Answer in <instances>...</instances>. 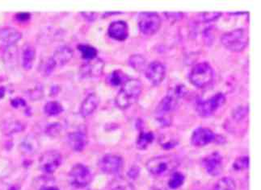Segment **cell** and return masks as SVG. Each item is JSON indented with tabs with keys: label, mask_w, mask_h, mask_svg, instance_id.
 <instances>
[{
	"label": "cell",
	"mask_w": 261,
	"mask_h": 190,
	"mask_svg": "<svg viewBox=\"0 0 261 190\" xmlns=\"http://www.w3.org/2000/svg\"><path fill=\"white\" fill-rule=\"evenodd\" d=\"M5 93H6V89L4 86H0V100L5 96Z\"/></svg>",
	"instance_id": "obj_40"
},
{
	"label": "cell",
	"mask_w": 261,
	"mask_h": 190,
	"mask_svg": "<svg viewBox=\"0 0 261 190\" xmlns=\"http://www.w3.org/2000/svg\"><path fill=\"white\" fill-rule=\"evenodd\" d=\"M43 190H59V188H56V187H46Z\"/></svg>",
	"instance_id": "obj_41"
},
{
	"label": "cell",
	"mask_w": 261,
	"mask_h": 190,
	"mask_svg": "<svg viewBox=\"0 0 261 190\" xmlns=\"http://www.w3.org/2000/svg\"><path fill=\"white\" fill-rule=\"evenodd\" d=\"M214 78L215 70L206 61L195 65L189 74V81L192 85L199 89H203L211 85Z\"/></svg>",
	"instance_id": "obj_5"
},
{
	"label": "cell",
	"mask_w": 261,
	"mask_h": 190,
	"mask_svg": "<svg viewBox=\"0 0 261 190\" xmlns=\"http://www.w3.org/2000/svg\"><path fill=\"white\" fill-rule=\"evenodd\" d=\"M150 190H165V189H164V188H160V187L154 186V187H152V188H150Z\"/></svg>",
	"instance_id": "obj_42"
},
{
	"label": "cell",
	"mask_w": 261,
	"mask_h": 190,
	"mask_svg": "<svg viewBox=\"0 0 261 190\" xmlns=\"http://www.w3.org/2000/svg\"><path fill=\"white\" fill-rule=\"evenodd\" d=\"M222 16V13L218 12H204L201 13L200 18L203 22L205 23H210V22H214L218 20Z\"/></svg>",
	"instance_id": "obj_32"
},
{
	"label": "cell",
	"mask_w": 261,
	"mask_h": 190,
	"mask_svg": "<svg viewBox=\"0 0 261 190\" xmlns=\"http://www.w3.org/2000/svg\"><path fill=\"white\" fill-rule=\"evenodd\" d=\"M167 15V17L169 18V19H172V20H179V19H182L183 18V13L181 12H168V13H165Z\"/></svg>",
	"instance_id": "obj_37"
},
{
	"label": "cell",
	"mask_w": 261,
	"mask_h": 190,
	"mask_svg": "<svg viewBox=\"0 0 261 190\" xmlns=\"http://www.w3.org/2000/svg\"><path fill=\"white\" fill-rule=\"evenodd\" d=\"M38 146H39V143L35 136L29 135L23 138V140H22L20 150L25 155H33L37 151Z\"/></svg>",
	"instance_id": "obj_20"
},
{
	"label": "cell",
	"mask_w": 261,
	"mask_h": 190,
	"mask_svg": "<svg viewBox=\"0 0 261 190\" xmlns=\"http://www.w3.org/2000/svg\"><path fill=\"white\" fill-rule=\"evenodd\" d=\"M92 180V171L83 164L74 165L69 173V184L74 190H86Z\"/></svg>",
	"instance_id": "obj_6"
},
{
	"label": "cell",
	"mask_w": 261,
	"mask_h": 190,
	"mask_svg": "<svg viewBox=\"0 0 261 190\" xmlns=\"http://www.w3.org/2000/svg\"><path fill=\"white\" fill-rule=\"evenodd\" d=\"M99 99L96 93H90L84 99L80 107V114L84 117L92 115L99 107Z\"/></svg>",
	"instance_id": "obj_19"
},
{
	"label": "cell",
	"mask_w": 261,
	"mask_h": 190,
	"mask_svg": "<svg viewBox=\"0 0 261 190\" xmlns=\"http://www.w3.org/2000/svg\"><path fill=\"white\" fill-rule=\"evenodd\" d=\"M67 140L71 149L76 152L84 151L88 143L86 132L82 130L70 133L67 136Z\"/></svg>",
	"instance_id": "obj_17"
},
{
	"label": "cell",
	"mask_w": 261,
	"mask_h": 190,
	"mask_svg": "<svg viewBox=\"0 0 261 190\" xmlns=\"http://www.w3.org/2000/svg\"><path fill=\"white\" fill-rule=\"evenodd\" d=\"M248 107H240L236 109V111H234V118L237 120H240L243 119V118L246 116V115L248 114Z\"/></svg>",
	"instance_id": "obj_34"
},
{
	"label": "cell",
	"mask_w": 261,
	"mask_h": 190,
	"mask_svg": "<svg viewBox=\"0 0 261 190\" xmlns=\"http://www.w3.org/2000/svg\"><path fill=\"white\" fill-rule=\"evenodd\" d=\"M142 90V82L138 79H129L121 86L116 97L117 107L125 110L134 105L140 97Z\"/></svg>",
	"instance_id": "obj_2"
},
{
	"label": "cell",
	"mask_w": 261,
	"mask_h": 190,
	"mask_svg": "<svg viewBox=\"0 0 261 190\" xmlns=\"http://www.w3.org/2000/svg\"><path fill=\"white\" fill-rule=\"evenodd\" d=\"M154 136L152 132H145L142 131L137 140V148L140 150H145L154 141Z\"/></svg>",
	"instance_id": "obj_24"
},
{
	"label": "cell",
	"mask_w": 261,
	"mask_h": 190,
	"mask_svg": "<svg viewBox=\"0 0 261 190\" xmlns=\"http://www.w3.org/2000/svg\"><path fill=\"white\" fill-rule=\"evenodd\" d=\"M63 161L62 155L56 150L47 151L41 155L39 160V168L43 173L52 174L60 167Z\"/></svg>",
	"instance_id": "obj_10"
},
{
	"label": "cell",
	"mask_w": 261,
	"mask_h": 190,
	"mask_svg": "<svg viewBox=\"0 0 261 190\" xmlns=\"http://www.w3.org/2000/svg\"><path fill=\"white\" fill-rule=\"evenodd\" d=\"M236 180L231 177H222L215 184L213 190H236Z\"/></svg>",
	"instance_id": "obj_25"
},
{
	"label": "cell",
	"mask_w": 261,
	"mask_h": 190,
	"mask_svg": "<svg viewBox=\"0 0 261 190\" xmlns=\"http://www.w3.org/2000/svg\"><path fill=\"white\" fill-rule=\"evenodd\" d=\"M61 128H62V126H61L60 123H59V122H54V123H51V124H49L46 126L45 132H46V134L48 136L55 137V136H58L60 133Z\"/></svg>",
	"instance_id": "obj_33"
},
{
	"label": "cell",
	"mask_w": 261,
	"mask_h": 190,
	"mask_svg": "<svg viewBox=\"0 0 261 190\" xmlns=\"http://www.w3.org/2000/svg\"><path fill=\"white\" fill-rule=\"evenodd\" d=\"M216 140V135L211 129L207 128H197L193 131L191 136V144L195 147L201 148Z\"/></svg>",
	"instance_id": "obj_13"
},
{
	"label": "cell",
	"mask_w": 261,
	"mask_h": 190,
	"mask_svg": "<svg viewBox=\"0 0 261 190\" xmlns=\"http://www.w3.org/2000/svg\"><path fill=\"white\" fill-rule=\"evenodd\" d=\"M105 70V61L101 59L96 58L88 60L80 68V74L83 78H97L102 75Z\"/></svg>",
	"instance_id": "obj_14"
},
{
	"label": "cell",
	"mask_w": 261,
	"mask_h": 190,
	"mask_svg": "<svg viewBox=\"0 0 261 190\" xmlns=\"http://www.w3.org/2000/svg\"><path fill=\"white\" fill-rule=\"evenodd\" d=\"M78 49L82 55V57L88 61L96 58L97 56V50L92 45H79Z\"/></svg>",
	"instance_id": "obj_26"
},
{
	"label": "cell",
	"mask_w": 261,
	"mask_h": 190,
	"mask_svg": "<svg viewBox=\"0 0 261 190\" xmlns=\"http://www.w3.org/2000/svg\"><path fill=\"white\" fill-rule=\"evenodd\" d=\"M179 165L176 158L171 155H159L149 160L146 169L154 177H163L171 173Z\"/></svg>",
	"instance_id": "obj_4"
},
{
	"label": "cell",
	"mask_w": 261,
	"mask_h": 190,
	"mask_svg": "<svg viewBox=\"0 0 261 190\" xmlns=\"http://www.w3.org/2000/svg\"><path fill=\"white\" fill-rule=\"evenodd\" d=\"M226 100V96L224 93L218 92L205 101L200 100L197 102L196 111L198 115L203 118L212 116L218 109L224 105Z\"/></svg>",
	"instance_id": "obj_8"
},
{
	"label": "cell",
	"mask_w": 261,
	"mask_h": 190,
	"mask_svg": "<svg viewBox=\"0 0 261 190\" xmlns=\"http://www.w3.org/2000/svg\"><path fill=\"white\" fill-rule=\"evenodd\" d=\"M129 80V77L121 70H114L108 76L107 82L113 87L122 86Z\"/></svg>",
	"instance_id": "obj_22"
},
{
	"label": "cell",
	"mask_w": 261,
	"mask_h": 190,
	"mask_svg": "<svg viewBox=\"0 0 261 190\" xmlns=\"http://www.w3.org/2000/svg\"><path fill=\"white\" fill-rule=\"evenodd\" d=\"M146 79L154 86H158L164 82L166 77V67L163 63L154 60L146 66L145 70Z\"/></svg>",
	"instance_id": "obj_12"
},
{
	"label": "cell",
	"mask_w": 261,
	"mask_h": 190,
	"mask_svg": "<svg viewBox=\"0 0 261 190\" xmlns=\"http://www.w3.org/2000/svg\"><path fill=\"white\" fill-rule=\"evenodd\" d=\"M202 165L207 173L212 177L220 175L223 168V159L222 155L218 151L213 152L203 159Z\"/></svg>",
	"instance_id": "obj_15"
},
{
	"label": "cell",
	"mask_w": 261,
	"mask_h": 190,
	"mask_svg": "<svg viewBox=\"0 0 261 190\" xmlns=\"http://www.w3.org/2000/svg\"><path fill=\"white\" fill-rule=\"evenodd\" d=\"M108 34L112 39L125 41L129 37V26L125 20H116L109 24Z\"/></svg>",
	"instance_id": "obj_16"
},
{
	"label": "cell",
	"mask_w": 261,
	"mask_h": 190,
	"mask_svg": "<svg viewBox=\"0 0 261 190\" xmlns=\"http://www.w3.org/2000/svg\"><path fill=\"white\" fill-rule=\"evenodd\" d=\"M248 31L244 27L236 28L224 33L221 37V43L225 49L234 53H240L244 51L248 46Z\"/></svg>",
	"instance_id": "obj_3"
},
{
	"label": "cell",
	"mask_w": 261,
	"mask_h": 190,
	"mask_svg": "<svg viewBox=\"0 0 261 190\" xmlns=\"http://www.w3.org/2000/svg\"><path fill=\"white\" fill-rule=\"evenodd\" d=\"M127 175H128V177H129V178L135 180V179L138 178V177H139V175H140V169H139L138 166H133V167H131V169H129Z\"/></svg>",
	"instance_id": "obj_35"
},
{
	"label": "cell",
	"mask_w": 261,
	"mask_h": 190,
	"mask_svg": "<svg viewBox=\"0 0 261 190\" xmlns=\"http://www.w3.org/2000/svg\"><path fill=\"white\" fill-rule=\"evenodd\" d=\"M11 103H12V107H15V108H19V107H25L26 106V102L20 98L14 99Z\"/></svg>",
	"instance_id": "obj_36"
},
{
	"label": "cell",
	"mask_w": 261,
	"mask_h": 190,
	"mask_svg": "<svg viewBox=\"0 0 261 190\" xmlns=\"http://www.w3.org/2000/svg\"><path fill=\"white\" fill-rule=\"evenodd\" d=\"M72 49L68 46H61L55 51L53 56L49 57L44 66V73L49 75L58 67H62L70 61L73 57Z\"/></svg>",
	"instance_id": "obj_7"
},
{
	"label": "cell",
	"mask_w": 261,
	"mask_h": 190,
	"mask_svg": "<svg viewBox=\"0 0 261 190\" xmlns=\"http://www.w3.org/2000/svg\"><path fill=\"white\" fill-rule=\"evenodd\" d=\"M18 20H20V21L24 22L27 21V20H30V15L29 13H25V12H23V13L18 14L17 16Z\"/></svg>",
	"instance_id": "obj_38"
},
{
	"label": "cell",
	"mask_w": 261,
	"mask_h": 190,
	"mask_svg": "<svg viewBox=\"0 0 261 190\" xmlns=\"http://www.w3.org/2000/svg\"><path fill=\"white\" fill-rule=\"evenodd\" d=\"M185 177L181 173L175 172L168 180V187L171 189H177L185 183Z\"/></svg>",
	"instance_id": "obj_30"
},
{
	"label": "cell",
	"mask_w": 261,
	"mask_h": 190,
	"mask_svg": "<svg viewBox=\"0 0 261 190\" xmlns=\"http://www.w3.org/2000/svg\"><path fill=\"white\" fill-rule=\"evenodd\" d=\"M22 34L14 27L0 28V41L6 46H14L21 40Z\"/></svg>",
	"instance_id": "obj_18"
},
{
	"label": "cell",
	"mask_w": 261,
	"mask_h": 190,
	"mask_svg": "<svg viewBox=\"0 0 261 190\" xmlns=\"http://www.w3.org/2000/svg\"><path fill=\"white\" fill-rule=\"evenodd\" d=\"M124 166V160L121 156L114 154H106L99 161V168L102 173L114 175L121 172Z\"/></svg>",
	"instance_id": "obj_11"
},
{
	"label": "cell",
	"mask_w": 261,
	"mask_h": 190,
	"mask_svg": "<svg viewBox=\"0 0 261 190\" xmlns=\"http://www.w3.org/2000/svg\"><path fill=\"white\" fill-rule=\"evenodd\" d=\"M35 49L31 45H28L23 49L22 53V66L26 70H30L33 68V64L35 61Z\"/></svg>",
	"instance_id": "obj_21"
},
{
	"label": "cell",
	"mask_w": 261,
	"mask_h": 190,
	"mask_svg": "<svg viewBox=\"0 0 261 190\" xmlns=\"http://www.w3.org/2000/svg\"><path fill=\"white\" fill-rule=\"evenodd\" d=\"M185 93L186 89L183 85H176L167 92L156 109V113L158 115L157 119L160 124L168 126L170 123V114L175 111V108L177 107L179 99H182Z\"/></svg>",
	"instance_id": "obj_1"
},
{
	"label": "cell",
	"mask_w": 261,
	"mask_h": 190,
	"mask_svg": "<svg viewBox=\"0 0 261 190\" xmlns=\"http://www.w3.org/2000/svg\"><path fill=\"white\" fill-rule=\"evenodd\" d=\"M139 28L146 36L154 35L162 25V20L157 12H145L139 14Z\"/></svg>",
	"instance_id": "obj_9"
},
{
	"label": "cell",
	"mask_w": 261,
	"mask_h": 190,
	"mask_svg": "<svg viewBox=\"0 0 261 190\" xmlns=\"http://www.w3.org/2000/svg\"><path fill=\"white\" fill-rule=\"evenodd\" d=\"M24 129V126L19 121H8L3 125V131L6 135H12L20 132Z\"/></svg>",
	"instance_id": "obj_27"
},
{
	"label": "cell",
	"mask_w": 261,
	"mask_h": 190,
	"mask_svg": "<svg viewBox=\"0 0 261 190\" xmlns=\"http://www.w3.org/2000/svg\"><path fill=\"white\" fill-rule=\"evenodd\" d=\"M82 14L84 17L87 18L89 21H93L96 18V13H93V12H84Z\"/></svg>",
	"instance_id": "obj_39"
},
{
	"label": "cell",
	"mask_w": 261,
	"mask_h": 190,
	"mask_svg": "<svg viewBox=\"0 0 261 190\" xmlns=\"http://www.w3.org/2000/svg\"><path fill=\"white\" fill-rule=\"evenodd\" d=\"M128 64L135 71L142 72L143 70H146V60L142 54L137 53V54L132 55L129 57V60H128Z\"/></svg>",
	"instance_id": "obj_23"
},
{
	"label": "cell",
	"mask_w": 261,
	"mask_h": 190,
	"mask_svg": "<svg viewBox=\"0 0 261 190\" xmlns=\"http://www.w3.org/2000/svg\"><path fill=\"white\" fill-rule=\"evenodd\" d=\"M249 167V157L248 155H243L237 158L233 164V169L236 171L247 170Z\"/></svg>",
	"instance_id": "obj_31"
},
{
	"label": "cell",
	"mask_w": 261,
	"mask_h": 190,
	"mask_svg": "<svg viewBox=\"0 0 261 190\" xmlns=\"http://www.w3.org/2000/svg\"><path fill=\"white\" fill-rule=\"evenodd\" d=\"M107 190H135V187L125 179L117 178L113 180Z\"/></svg>",
	"instance_id": "obj_28"
},
{
	"label": "cell",
	"mask_w": 261,
	"mask_h": 190,
	"mask_svg": "<svg viewBox=\"0 0 261 190\" xmlns=\"http://www.w3.org/2000/svg\"><path fill=\"white\" fill-rule=\"evenodd\" d=\"M44 111L49 116H56L63 112V108L60 103L56 101H51L47 103L44 107Z\"/></svg>",
	"instance_id": "obj_29"
}]
</instances>
